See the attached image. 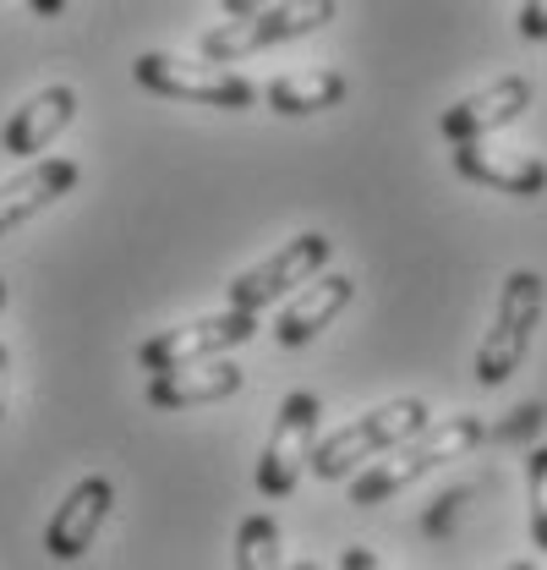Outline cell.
<instances>
[{
    "label": "cell",
    "instance_id": "7",
    "mask_svg": "<svg viewBox=\"0 0 547 570\" xmlns=\"http://www.w3.org/2000/svg\"><path fill=\"white\" fill-rule=\"evenodd\" d=\"M318 395L312 390H290L279 401V417H274V433L263 444V461H258V494L263 499H290L296 483H301V466L312 461L318 450Z\"/></svg>",
    "mask_w": 547,
    "mask_h": 570
},
{
    "label": "cell",
    "instance_id": "11",
    "mask_svg": "<svg viewBox=\"0 0 547 570\" xmlns=\"http://www.w3.org/2000/svg\"><path fill=\"white\" fill-rule=\"evenodd\" d=\"M110 504H116V489H110V478H82L67 499H61V510L50 515V527H44V554L50 560H82L88 554V543L99 538V527H105V515H110Z\"/></svg>",
    "mask_w": 547,
    "mask_h": 570
},
{
    "label": "cell",
    "instance_id": "25",
    "mask_svg": "<svg viewBox=\"0 0 547 570\" xmlns=\"http://www.w3.org/2000/svg\"><path fill=\"white\" fill-rule=\"evenodd\" d=\"M0 307H6V281H0Z\"/></svg>",
    "mask_w": 547,
    "mask_h": 570
},
{
    "label": "cell",
    "instance_id": "21",
    "mask_svg": "<svg viewBox=\"0 0 547 570\" xmlns=\"http://www.w3.org/2000/svg\"><path fill=\"white\" fill-rule=\"evenodd\" d=\"M537 423H543V412H537V406H526V412H515V423L504 428V433H509V439H520V433H531Z\"/></svg>",
    "mask_w": 547,
    "mask_h": 570
},
{
    "label": "cell",
    "instance_id": "8",
    "mask_svg": "<svg viewBox=\"0 0 547 570\" xmlns=\"http://www.w3.org/2000/svg\"><path fill=\"white\" fill-rule=\"evenodd\" d=\"M258 335V318L252 313H213V318H198V324H181V330H159L137 346V362L159 379V373H181V367H198V362H213V356L236 352Z\"/></svg>",
    "mask_w": 547,
    "mask_h": 570
},
{
    "label": "cell",
    "instance_id": "9",
    "mask_svg": "<svg viewBox=\"0 0 547 570\" xmlns=\"http://www.w3.org/2000/svg\"><path fill=\"white\" fill-rule=\"evenodd\" d=\"M526 110H531V77H498L481 94H466L460 105H449L438 116V132L455 148H466V142H487L493 132L515 127Z\"/></svg>",
    "mask_w": 547,
    "mask_h": 570
},
{
    "label": "cell",
    "instance_id": "17",
    "mask_svg": "<svg viewBox=\"0 0 547 570\" xmlns=\"http://www.w3.org/2000/svg\"><path fill=\"white\" fill-rule=\"evenodd\" d=\"M236 570H285L279 566V527L274 515H247L236 532Z\"/></svg>",
    "mask_w": 547,
    "mask_h": 570
},
{
    "label": "cell",
    "instance_id": "18",
    "mask_svg": "<svg viewBox=\"0 0 547 570\" xmlns=\"http://www.w3.org/2000/svg\"><path fill=\"white\" fill-rule=\"evenodd\" d=\"M526 494H531V538L537 549H547V444L526 461Z\"/></svg>",
    "mask_w": 547,
    "mask_h": 570
},
{
    "label": "cell",
    "instance_id": "12",
    "mask_svg": "<svg viewBox=\"0 0 547 570\" xmlns=\"http://www.w3.org/2000/svg\"><path fill=\"white\" fill-rule=\"evenodd\" d=\"M350 296H356V281H350V275H318V281L301 285V291L279 307V318H274V341L290 346V352L307 346V341H318L345 307H350Z\"/></svg>",
    "mask_w": 547,
    "mask_h": 570
},
{
    "label": "cell",
    "instance_id": "2",
    "mask_svg": "<svg viewBox=\"0 0 547 570\" xmlns=\"http://www.w3.org/2000/svg\"><path fill=\"white\" fill-rule=\"evenodd\" d=\"M236 22H219L198 39V56L213 61V67H230L252 50H269V45H285V39H301L324 22L340 17L335 0H301V6H252V0H230L225 6Z\"/></svg>",
    "mask_w": 547,
    "mask_h": 570
},
{
    "label": "cell",
    "instance_id": "16",
    "mask_svg": "<svg viewBox=\"0 0 547 570\" xmlns=\"http://www.w3.org/2000/svg\"><path fill=\"white\" fill-rule=\"evenodd\" d=\"M274 116H318V110H335L345 99V71L335 67H312V71H285L263 88Z\"/></svg>",
    "mask_w": 547,
    "mask_h": 570
},
{
    "label": "cell",
    "instance_id": "10",
    "mask_svg": "<svg viewBox=\"0 0 547 570\" xmlns=\"http://www.w3.org/2000/svg\"><path fill=\"white\" fill-rule=\"evenodd\" d=\"M455 170L477 187H493L504 198H537L547 193V159L526 148H504V142H466L455 148Z\"/></svg>",
    "mask_w": 547,
    "mask_h": 570
},
{
    "label": "cell",
    "instance_id": "3",
    "mask_svg": "<svg viewBox=\"0 0 547 570\" xmlns=\"http://www.w3.org/2000/svg\"><path fill=\"white\" fill-rule=\"evenodd\" d=\"M427 428H432L427 401H421V395H400V401H389V406H372V412L356 417V423L335 428L329 439H318V450H312L307 466H312L324 483H340L350 466H361V461H372V455H384V450H400L406 439L427 433Z\"/></svg>",
    "mask_w": 547,
    "mask_h": 570
},
{
    "label": "cell",
    "instance_id": "22",
    "mask_svg": "<svg viewBox=\"0 0 547 570\" xmlns=\"http://www.w3.org/2000/svg\"><path fill=\"white\" fill-rule=\"evenodd\" d=\"M6 373H11V356L0 346V417H6Z\"/></svg>",
    "mask_w": 547,
    "mask_h": 570
},
{
    "label": "cell",
    "instance_id": "15",
    "mask_svg": "<svg viewBox=\"0 0 547 570\" xmlns=\"http://www.w3.org/2000/svg\"><path fill=\"white\" fill-rule=\"evenodd\" d=\"M71 187H77V165H71V159H39V165H28L22 176L0 181V236L17 230L22 219L44 214L56 198H67Z\"/></svg>",
    "mask_w": 547,
    "mask_h": 570
},
{
    "label": "cell",
    "instance_id": "5",
    "mask_svg": "<svg viewBox=\"0 0 547 570\" xmlns=\"http://www.w3.org/2000/svg\"><path fill=\"white\" fill-rule=\"evenodd\" d=\"M132 77L148 94L192 99V105H208V110H247V105H258V82H247L241 71L213 67V61H187V56H165V50L137 56Z\"/></svg>",
    "mask_w": 547,
    "mask_h": 570
},
{
    "label": "cell",
    "instance_id": "24",
    "mask_svg": "<svg viewBox=\"0 0 547 570\" xmlns=\"http://www.w3.org/2000/svg\"><path fill=\"white\" fill-rule=\"evenodd\" d=\"M504 570H537V560H520V566H504Z\"/></svg>",
    "mask_w": 547,
    "mask_h": 570
},
{
    "label": "cell",
    "instance_id": "13",
    "mask_svg": "<svg viewBox=\"0 0 547 570\" xmlns=\"http://www.w3.org/2000/svg\"><path fill=\"white\" fill-rule=\"evenodd\" d=\"M241 384H247V373H241L230 356H213V362H198V367H181V373H159V379H148V406H159V412L213 406V401H230Z\"/></svg>",
    "mask_w": 547,
    "mask_h": 570
},
{
    "label": "cell",
    "instance_id": "1",
    "mask_svg": "<svg viewBox=\"0 0 547 570\" xmlns=\"http://www.w3.org/2000/svg\"><path fill=\"white\" fill-rule=\"evenodd\" d=\"M481 439H487V423H481L477 412H460V417H444V423H432L427 433H416L406 439L400 450H389L384 461H372L356 483H350V504H384L389 494H400L410 489L416 478H427L432 466H444V461H460V455H471Z\"/></svg>",
    "mask_w": 547,
    "mask_h": 570
},
{
    "label": "cell",
    "instance_id": "4",
    "mask_svg": "<svg viewBox=\"0 0 547 570\" xmlns=\"http://www.w3.org/2000/svg\"><path fill=\"white\" fill-rule=\"evenodd\" d=\"M543 296H547V285L537 269H515L504 281L493 330L481 335V346H477V379L487 390L504 384L509 373H520V362L531 352V335H537V318H543Z\"/></svg>",
    "mask_w": 547,
    "mask_h": 570
},
{
    "label": "cell",
    "instance_id": "23",
    "mask_svg": "<svg viewBox=\"0 0 547 570\" xmlns=\"http://www.w3.org/2000/svg\"><path fill=\"white\" fill-rule=\"evenodd\" d=\"M290 570H324V566H318V560H296Z\"/></svg>",
    "mask_w": 547,
    "mask_h": 570
},
{
    "label": "cell",
    "instance_id": "20",
    "mask_svg": "<svg viewBox=\"0 0 547 570\" xmlns=\"http://www.w3.org/2000/svg\"><path fill=\"white\" fill-rule=\"evenodd\" d=\"M340 570H395V566H389V560H378L372 549H345Z\"/></svg>",
    "mask_w": 547,
    "mask_h": 570
},
{
    "label": "cell",
    "instance_id": "6",
    "mask_svg": "<svg viewBox=\"0 0 547 570\" xmlns=\"http://www.w3.org/2000/svg\"><path fill=\"white\" fill-rule=\"evenodd\" d=\"M329 258H335V242H329L324 230H307V236L285 242L263 264H252V269H241V275L230 281V291H225V296H230V313H252V318H258L285 291L318 281V275L329 269Z\"/></svg>",
    "mask_w": 547,
    "mask_h": 570
},
{
    "label": "cell",
    "instance_id": "19",
    "mask_svg": "<svg viewBox=\"0 0 547 570\" xmlns=\"http://www.w3.org/2000/svg\"><path fill=\"white\" fill-rule=\"evenodd\" d=\"M515 22H520V33H526V39H547V6H537V0H531V6H520V17H515Z\"/></svg>",
    "mask_w": 547,
    "mask_h": 570
},
{
    "label": "cell",
    "instance_id": "14",
    "mask_svg": "<svg viewBox=\"0 0 547 570\" xmlns=\"http://www.w3.org/2000/svg\"><path fill=\"white\" fill-rule=\"evenodd\" d=\"M71 121H77V88H67V82L39 88L22 110H11V121H6V132H0V148L17 154V159H22V154H44Z\"/></svg>",
    "mask_w": 547,
    "mask_h": 570
}]
</instances>
